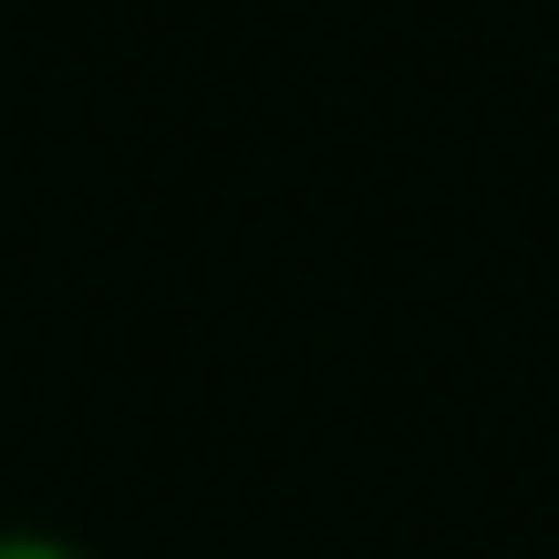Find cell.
<instances>
[{"label": "cell", "instance_id": "6da1fadb", "mask_svg": "<svg viewBox=\"0 0 559 559\" xmlns=\"http://www.w3.org/2000/svg\"><path fill=\"white\" fill-rule=\"evenodd\" d=\"M0 559H73L62 539H21V528H0Z\"/></svg>", "mask_w": 559, "mask_h": 559}]
</instances>
